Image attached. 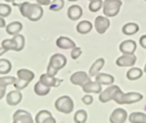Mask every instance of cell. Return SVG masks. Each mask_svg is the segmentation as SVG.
Instances as JSON below:
<instances>
[{
	"mask_svg": "<svg viewBox=\"0 0 146 123\" xmlns=\"http://www.w3.org/2000/svg\"><path fill=\"white\" fill-rule=\"evenodd\" d=\"M144 1H145V2H146V0H144Z\"/></svg>",
	"mask_w": 146,
	"mask_h": 123,
	"instance_id": "7dc6e473",
	"label": "cell"
},
{
	"mask_svg": "<svg viewBox=\"0 0 146 123\" xmlns=\"http://www.w3.org/2000/svg\"><path fill=\"white\" fill-rule=\"evenodd\" d=\"M67 63V59L61 54H55L50 58L47 67L46 74L50 76H55L58 71L63 68Z\"/></svg>",
	"mask_w": 146,
	"mask_h": 123,
	"instance_id": "7a4b0ae2",
	"label": "cell"
},
{
	"mask_svg": "<svg viewBox=\"0 0 146 123\" xmlns=\"http://www.w3.org/2000/svg\"><path fill=\"white\" fill-rule=\"evenodd\" d=\"M82 53V51L81 50V48L80 47H75L72 49L70 55L72 59L75 60L81 55Z\"/></svg>",
	"mask_w": 146,
	"mask_h": 123,
	"instance_id": "d590c367",
	"label": "cell"
},
{
	"mask_svg": "<svg viewBox=\"0 0 146 123\" xmlns=\"http://www.w3.org/2000/svg\"><path fill=\"white\" fill-rule=\"evenodd\" d=\"M6 88H1L0 87V100H1L4 96L6 93Z\"/></svg>",
	"mask_w": 146,
	"mask_h": 123,
	"instance_id": "60d3db41",
	"label": "cell"
},
{
	"mask_svg": "<svg viewBox=\"0 0 146 123\" xmlns=\"http://www.w3.org/2000/svg\"><path fill=\"white\" fill-rule=\"evenodd\" d=\"M55 109L59 112L69 114L74 110V102L68 96H62L58 97L54 104Z\"/></svg>",
	"mask_w": 146,
	"mask_h": 123,
	"instance_id": "5b68a950",
	"label": "cell"
},
{
	"mask_svg": "<svg viewBox=\"0 0 146 123\" xmlns=\"http://www.w3.org/2000/svg\"><path fill=\"white\" fill-rule=\"evenodd\" d=\"M13 38L17 40L18 44V48L17 51H20L22 50L25 44V39L24 36L21 34H18L17 35H15L13 36Z\"/></svg>",
	"mask_w": 146,
	"mask_h": 123,
	"instance_id": "e575fe53",
	"label": "cell"
},
{
	"mask_svg": "<svg viewBox=\"0 0 146 123\" xmlns=\"http://www.w3.org/2000/svg\"><path fill=\"white\" fill-rule=\"evenodd\" d=\"M17 79L14 84L15 88L21 91L27 87L29 84L35 77V74L31 71L27 69H20L17 72Z\"/></svg>",
	"mask_w": 146,
	"mask_h": 123,
	"instance_id": "277c9868",
	"label": "cell"
},
{
	"mask_svg": "<svg viewBox=\"0 0 146 123\" xmlns=\"http://www.w3.org/2000/svg\"><path fill=\"white\" fill-rule=\"evenodd\" d=\"M51 88L43 84L40 81H37L34 87V91L35 93L39 96H43L48 95L50 91Z\"/></svg>",
	"mask_w": 146,
	"mask_h": 123,
	"instance_id": "7402d4cb",
	"label": "cell"
},
{
	"mask_svg": "<svg viewBox=\"0 0 146 123\" xmlns=\"http://www.w3.org/2000/svg\"><path fill=\"white\" fill-rule=\"evenodd\" d=\"M6 26V22L2 17H0V28H3Z\"/></svg>",
	"mask_w": 146,
	"mask_h": 123,
	"instance_id": "b9f144b4",
	"label": "cell"
},
{
	"mask_svg": "<svg viewBox=\"0 0 146 123\" xmlns=\"http://www.w3.org/2000/svg\"><path fill=\"white\" fill-rule=\"evenodd\" d=\"M19 7L21 14L31 21L35 22L39 20L43 14V10L38 4L25 2L22 3L14 4Z\"/></svg>",
	"mask_w": 146,
	"mask_h": 123,
	"instance_id": "6da1fadb",
	"label": "cell"
},
{
	"mask_svg": "<svg viewBox=\"0 0 146 123\" xmlns=\"http://www.w3.org/2000/svg\"><path fill=\"white\" fill-rule=\"evenodd\" d=\"M143 96L139 93L129 92L124 93L119 88L114 94L113 100L119 104H130L137 102L142 100Z\"/></svg>",
	"mask_w": 146,
	"mask_h": 123,
	"instance_id": "3957f363",
	"label": "cell"
},
{
	"mask_svg": "<svg viewBox=\"0 0 146 123\" xmlns=\"http://www.w3.org/2000/svg\"><path fill=\"white\" fill-rule=\"evenodd\" d=\"M131 123H146V114L141 112H133L129 116Z\"/></svg>",
	"mask_w": 146,
	"mask_h": 123,
	"instance_id": "d4e9b609",
	"label": "cell"
},
{
	"mask_svg": "<svg viewBox=\"0 0 146 123\" xmlns=\"http://www.w3.org/2000/svg\"><path fill=\"white\" fill-rule=\"evenodd\" d=\"M42 123H56V120L52 117V116H50L45 118Z\"/></svg>",
	"mask_w": 146,
	"mask_h": 123,
	"instance_id": "f35d334b",
	"label": "cell"
},
{
	"mask_svg": "<svg viewBox=\"0 0 146 123\" xmlns=\"http://www.w3.org/2000/svg\"><path fill=\"white\" fill-rule=\"evenodd\" d=\"M4 1H5L6 2H11L14 1L15 0H4Z\"/></svg>",
	"mask_w": 146,
	"mask_h": 123,
	"instance_id": "ee69618b",
	"label": "cell"
},
{
	"mask_svg": "<svg viewBox=\"0 0 146 123\" xmlns=\"http://www.w3.org/2000/svg\"><path fill=\"white\" fill-rule=\"evenodd\" d=\"M22 99V95L19 90L10 91L6 95V101L8 105L15 106L19 104Z\"/></svg>",
	"mask_w": 146,
	"mask_h": 123,
	"instance_id": "5bb4252c",
	"label": "cell"
},
{
	"mask_svg": "<svg viewBox=\"0 0 146 123\" xmlns=\"http://www.w3.org/2000/svg\"><path fill=\"white\" fill-rule=\"evenodd\" d=\"M13 123H34L31 114L23 109L17 110L13 116Z\"/></svg>",
	"mask_w": 146,
	"mask_h": 123,
	"instance_id": "52a82bcc",
	"label": "cell"
},
{
	"mask_svg": "<svg viewBox=\"0 0 146 123\" xmlns=\"http://www.w3.org/2000/svg\"><path fill=\"white\" fill-rule=\"evenodd\" d=\"M136 49V43L132 40H126L121 43L119 50L123 54H133Z\"/></svg>",
	"mask_w": 146,
	"mask_h": 123,
	"instance_id": "9a60e30c",
	"label": "cell"
},
{
	"mask_svg": "<svg viewBox=\"0 0 146 123\" xmlns=\"http://www.w3.org/2000/svg\"><path fill=\"white\" fill-rule=\"evenodd\" d=\"M103 6L102 0H91L89 3L88 9L91 12L98 11Z\"/></svg>",
	"mask_w": 146,
	"mask_h": 123,
	"instance_id": "1f68e13d",
	"label": "cell"
},
{
	"mask_svg": "<svg viewBox=\"0 0 146 123\" xmlns=\"http://www.w3.org/2000/svg\"><path fill=\"white\" fill-rule=\"evenodd\" d=\"M12 68L11 62L6 59H0V74L9 73Z\"/></svg>",
	"mask_w": 146,
	"mask_h": 123,
	"instance_id": "83f0119b",
	"label": "cell"
},
{
	"mask_svg": "<svg viewBox=\"0 0 146 123\" xmlns=\"http://www.w3.org/2000/svg\"><path fill=\"white\" fill-rule=\"evenodd\" d=\"M1 47L7 51L9 50L17 51L18 44L17 40L13 38L12 39H6L3 40L1 43Z\"/></svg>",
	"mask_w": 146,
	"mask_h": 123,
	"instance_id": "cb8c5ba5",
	"label": "cell"
},
{
	"mask_svg": "<svg viewBox=\"0 0 146 123\" xmlns=\"http://www.w3.org/2000/svg\"><path fill=\"white\" fill-rule=\"evenodd\" d=\"M144 72L146 73V63H145V66H144Z\"/></svg>",
	"mask_w": 146,
	"mask_h": 123,
	"instance_id": "f6af8a7d",
	"label": "cell"
},
{
	"mask_svg": "<svg viewBox=\"0 0 146 123\" xmlns=\"http://www.w3.org/2000/svg\"><path fill=\"white\" fill-rule=\"evenodd\" d=\"M127 118V112L122 108L115 109L110 117L111 123H124Z\"/></svg>",
	"mask_w": 146,
	"mask_h": 123,
	"instance_id": "30bf717a",
	"label": "cell"
},
{
	"mask_svg": "<svg viewBox=\"0 0 146 123\" xmlns=\"http://www.w3.org/2000/svg\"><path fill=\"white\" fill-rule=\"evenodd\" d=\"M83 91L86 93H99L102 91V85L96 81H92L91 80L84 84L82 87Z\"/></svg>",
	"mask_w": 146,
	"mask_h": 123,
	"instance_id": "2e32d148",
	"label": "cell"
},
{
	"mask_svg": "<svg viewBox=\"0 0 146 123\" xmlns=\"http://www.w3.org/2000/svg\"><path fill=\"white\" fill-rule=\"evenodd\" d=\"M104 64V60L103 58H99L97 59L91 66L89 69V75L91 77L97 75L100 70L102 68Z\"/></svg>",
	"mask_w": 146,
	"mask_h": 123,
	"instance_id": "ffe728a7",
	"label": "cell"
},
{
	"mask_svg": "<svg viewBox=\"0 0 146 123\" xmlns=\"http://www.w3.org/2000/svg\"><path fill=\"white\" fill-rule=\"evenodd\" d=\"M52 116L51 112L47 110H41L35 116V121L36 123H42L47 117Z\"/></svg>",
	"mask_w": 146,
	"mask_h": 123,
	"instance_id": "4dcf8cb0",
	"label": "cell"
},
{
	"mask_svg": "<svg viewBox=\"0 0 146 123\" xmlns=\"http://www.w3.org/2000/svg\"><path fill=\"white\" fill-rule=\"evenodd\" d=\"M11 12V9L9 5L0 3V17H6L10 14Z\"/></svg>",
	"mask_w": 146,
	"mask_h": 123,
	"instance_id": "836d02e7",
	"label": "cell"
},
{
	"mask_svg": "<svg viewBox=\"0 0 146 123\" xmlns=\"http://www.w3.org/2000/svg\"><path fill=\"white\" fill-rule=\"evenodd\" d=\"M22 24L21 22L18 21L13 22L7 24L6 27V31L11 35H15L18 34L22 29Z\"/></svg>",
	"mask_w": 146,
	"mask_h": 123,
	"instance_id": "d6986e66",
	"label": "cell"
},
{
	"mask_svg": "<svg viewBox=\"0 0 146 123\" xmlns=\"http://www.w3.org/2000/svg\"><path fill=\"white\" fill-rule=\"evenodd\" d=\"M39 81H40L43 84L51 88L59 87L63 80V79L56 78L55 76H50L46 73L40 75Z\"/></svg>",
	"mask_w": 146,
	"mask_h": 123,
	"instance_id": "8fae6325",
	"label": "cell"
},
{
	"mask_svg": "<svg viewBox=\"0 0 146 123\" xmlns=\"http://www.w3.org/2000/svg\"><path fill=\"white\" fill-rule=\"evenodd\" d=\"M136 61V57L133 54H124L118 58L116 64L119 67L133 66Z\"/></svg>",
	"mask_w": 146,
	"mask_h": 123,
	"instance_id": "4fadbf2b",
	"label": "cell"
},
{
	"mask_svg": "<svg viewBox=\"0 0 146 123\" xmlns=\"http://www.w3.org/2000/svg\"><path fill=\"white\" fill-rule=\"evenodd\" d=\"M119 88H120L117 85H111L107 88L100 93L99 96V101L103 103H106L113 100L114 94Z\"/></svg>",
	"mask_w": 146,
	"mask_h": 123,
	"instance_id": "7c38bea8",
	"label": "cell"
},
{
	"mask_svg": "<svg viewBox=\"0 0 146 123\" xmlns=\"http://www.w3.org/2000/svg\"><path fill=\"white\" fill-rule=\"evenodd\" d=\"M6 52H7V51L6 50H5L3 48H2V47H0V56H2V55H3Z\"/></svg>",
	"mask_w": 146,
	"mask_h": 123,
	"instance_id": "7bdbcfd3",
	"label": "cell"
},
{
	"mask_svg": "<svg viewBox=\"0 0 146 123\" xmlns=\"http://www.w3.org/2000/svg\"><path fill=\"white\" fill-rule=\"evenodd\" d=\"M56 45L61 49L68 50L72 49L76 47V44L69 38L66 36H60L56 40Z\"/></svg>",
	"mask_w": 146,
	"mask_h": 123,
	"instance_id": "e0dca14e",
	"label": "cell"
},
{
	"mask_svg": "<svg viewBox=\"0 0 146 123\" xmlns=\"http://www.w3.org/2000/svg\"><path fill=\"white\" fill-rule=\"evenodd\" d=\"M83 14L82 9L78 5L71 6L67 10V16L72 20L79 19Z\"/></svg>",
	"mask_w": 146,
	"mask_h": 123,
	"instance_id": "ac0fdd59",
	"label": "cell"
},
{
	"mask_svg": "<svg viewBox=\"0 0 146 123\" xmlns=\"http://www.w3.org/2000/svg\"><path fill=\"white\" fill-rule=\"evenodd\" d=\"M70 80L72 84L82 87L87 81L90 80V78L86 72L77 71L72 74L70 77Z\"/></svg>",
	"mask_w": 146,
	"mask_h": 123,
	"instance_id": "ba28073f",
	"label": "cell"
},
{
	"mask_svg": "<svg viewBox=\"0 0 146 123\" xmlns=\"http://www.w3.org/2000/svg\"><path fill=\"white\" fill-rule=\"evenodd\" d=\"M82 101L86 105H90L93 102V97L91 95H86L82 98Z\"/></svg>",
	"mask_w": 146,
	"mask_h": 123,
	"instance_id": "8d00e7d4",
	"label": "cell"
},
{
	"mask_svg": "<svg viewBox=\"0 0 146 123\" xmlns=\"http://www.w3.org/2000/svg\"><path fill=\"white\" fill-rule=\"evenodd\" d=\"M88 1H91V0H88Z\"/></svg>",
	"mask_w": 146,
	"mask_h": 123,
	"instance_id": "c3c4849f",
	"label": "cell"
},
{
	"mask_svg": "<svg viewBox=\"0 0 146 123\" xmlns=\"http://www.w3.org/2000/svg\"><path fill=\"white\" fill-rule=\"evenodd\" d=\"M17 80V78L14 76H3L0 77V87L6 88L10 85H14Z\"/></svg>",
	"mask_w": 146,
	"mask_h": 123,
	"instance_id": "f546056e",
	"label": "cell"
},
{
	"mask_svg": "<svg viewBox=\"0 0 146 123\" xmlns=\"http://www.w3.org/2000/svg\"><path fill=\"white\" fill-rule=\"evenodd\" d=\"M92 28V23L88 20H82L76 26L77 31L81 34H86L90 32Z\"/></svg>",
	"mask_w": 146,
	"mask_h": 123,
	"instance_id": "603a6c76",
	"label": "cell"
},
{
	"mask_svg": "<svg viewBox=\"0 0 146 123\" xmlns=\"http://www.w3.org/2000/svg\"><path fill=\"white\" fill-rule=\"evenodd\" d=\"M139 30V26L135 23H128L122 27V32L126 35H133L136 34Z\"/></svg>",
	"mask_w": 146,
	"mask_h": 123,
	"instance_id": "484cf974",
	"label": "cell"
},
{
	"mask_svg": "<svg viewBox=\"0 0 146 123\" xmlns=\"http://www.w3.org/2000/svg\"><path fill=\"white\" fill-rule=\"evenodd\" d=\"M95 81L101 85H110L114 82L113 77L109 74L104 73H99L95 77Z\"/></svg>",
	"mask_w": 146,
	"mask_h": 123,
	"instance_id": "44dd1931",
	"label": "cell"
},
{
	"mask_svg": "<svg viewBox=\"0 0 146 123\" xmlns=\"http://www.w3.org/2000/svg\"><path fill=\"white\" fill-rule=\"evenodd\" d=\"M37 3L39 5L47 6L51 3L50 0H36Z\"/></svg>",
	"mask_w": 146,
	"mask_h": 123,
	"instance_id": "ab89813d",
	"label": "cell"
},
{
	"mask_svg": "<svg viewBox=\"0 0 146 123\" xmlns=\"http://www.w3.org/2000/svg\"><path fill=\"white\" fill-rule=\"evenodd\" d=\"M121 5L120 0H104L103 3V13L107 17H114L119 13Z\"/></svg>",
	"mask_w": 146,
	"mask_h": 123,
	"instance_id": "8992f818",
	"label": "cell"
},
{
	"mask_svg": "<svg viewBox=\"0 0 146 123\" xmlns=\"http://www.w3.org/2000/svg\"><path fill=\"white\" fill-rule=\"evenodd\" d=\"M64 4V0H53L50 4L49 9L54 11H59L63 9Z\"/></svg>",
	"mask_w": 146,
	"mask_h": 123,
	"instance_id": "d6a6232c",
	"label": "cell"
},
{
	"mask_svg": "<svg viewBox=\"0 0 146 123\" xmlns=\"http://www.w3.org/2000/svg\"><path fill=\"white\" fill-rule=\"evenodd\" d=\"M143 75L141 69L136 67L131 68L127 72V77L129 80H136L140 79Z\"/></svg>",
	"mask_w": 146,
	"mask_h": 123,
	"instance_id": "4316f807",
	"label": "cell"
},
{
	"mask_svg": "<svg viewBox=\"0 0 146 123\" xmlns=\"http://www.w3.org/2000/svg\"><path fill=\"white\" fill-rule=\"evenodd\" d=\"M87 119V113L83 109L77 110L74 116V121L75 123H86Z\"/></svg>",
	"mask_w": 146,
	"mask_h": 123,
	"instance_id": "f1b7e54d",
	"label": "cell"
},
{
	"mask_svg": "<svg viewBox=\"0 0 146 123\" xmlns=\"http://www.w3.org/2000/svg\"><path fill=\"white\" fill-rule=\"evenodd\" d=\"M67 1H71V2H74V1H78V0H67Z\"/></svg>",
	"mask_w": 146,
	"mask_h": 123,
	"instance_id": "bcb514c9",
	"label": "cell"
},
{
	"mask_svg": "<svg viewBox=\"0 0 146 123\" xmlns=\"http://www.w3.org/2000/svg\"><path fill=\"white\" fill-rule=\"evenodd\" d=\"M139 43L143 48L146 49V35H144L140 37Z\"/></svg>",
	"mask_w": 146,
	"mask_h": 123,
	"instance_id": "74e56055",
	"label": "cell"
},
{
	"mask_svg": "<svg viewBox=\"0 0 146 123\" xmlns=\"http://www.w3.org/2000/svg\"><path fill=\"white\" fill-rule=\"evenodd\" d=\"M94 24L96 31L100 34H103L109 27L110 22L107 18L99 15L95 18Z\"/></svg>",
	"mask_w": 146,
	"mask_h": 123,
	"instance_id": "9c48e42d",
	"label": "cell"
}]
</instances>
